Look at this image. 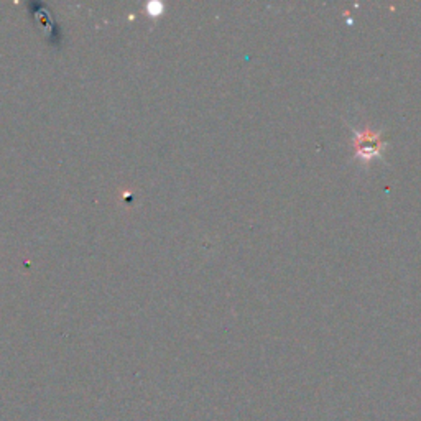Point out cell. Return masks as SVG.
<instances>
[{
  "label": "cell",
  "instance_id": "1",
  "mask_svg": "<svg viewBox=\"0 0 421 421\" xmlns=\"http://www.w3.org/2000/svg\"><path fill=\"white\" fill-rule=\"evenodd\" d=\"M380 133H372L370 130H365L364 133H357V150H359L360 155H364L365 160H369V157L376 155L378 149H380Z\"/></svg>",
  "mask_w": 421,
  "mask_h": 421
},
{
  "label": "cell",
  "instance_id": "2",
  "mask_svg": "<svg viewBox=\"0 0 421 421\" xmlns=\"http://www.w3.org/2000/svg\"><path fill=\"white\" fill-rule=\"evenodd\" d=\"M163 10H165L163 3H160V2H149V3H147V12H149L150 17H160L163 14Z\"/></svg>",
  "mask_w": 421,
  "mask_h": 421
}]
</instances>
